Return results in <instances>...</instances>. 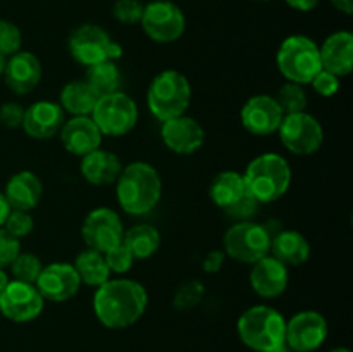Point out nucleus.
I'll return each mask as SVG.
<instances>
[{"label":"nucleus","instance_id":"9","mask_svg":"<svg viewBox=\"0 0 353 352\" xmlns=\"http://www.w3.org/2000/svg\"><path fill=\"white\" fill-rule=\"evenodd\" d=\"M92 119L107 137H123L130 133L138 121L137 102L123 92L102 95L92 113Z\"/></svg>","mask_w":353,"mask_h":352},{"label":"nucleus","instance_id":"49","mask_svg":"<svg viewBox=\"0 0 353 352\" xmlns=\"http://www.w3.org/2000/svg\"><path fill=\"white\" fill-rule=\"evenodd\" d=\"M292 352H293V351H292Z\"/></svg>","mask_w":353,"mask_h":352},{"label":"nucleus","instance_id":"33","mask_svg":"<svg viewBox=\"0 0 353 352\" xmlns=\"http://www.w3.org/2000/svg\"><path fill=\"white\" fill-rule=\"evenodd\" d=\"M34 221L30 211H19V209H10L9 216H7L6 223H3V230L14 238H23L33 231Z\"/></svg>","mask_w":353,"mask_h":352},{"label":"nucleus","instance_id":"47","mask_svg":"<svg viewBox=\"0 0 353 352\" xmlns=\"http://www.w3.org/2000/svg\"><path fill=\"white\" fill-rule=\"evenodd\" d=\"M6 62H7V55H3L0 52V75H3V69H6Z\"/></svg>","mask_w":353,"mask_h":352},{"label":"nucleus","instance_id":"45","mask_svg":"<svg viewBox=\"0 0 353 352\" xmlns=\"http://www.w3.org/2000/svg\"><path fill=\"white\" fill-rule=\"evenodd\" d=\"M9 275L6 273V269H0V292H2L3 289L7 286V283H9Z\"/></svg>","mask_w":353,"mask_h":352},{"label":"nucleus","instance_id":"10","mask_svg":"<svg viewBox=\"0 0 353 352\" xmlns=\"http://www.w3.org/2000/svg\"><path fill=\"white\" fill-rule=\"evenodd\" d=\"M140 24L154 41L171 43L185 33L186 19L183 10L171 0H154L143 7Z\"/></svg>","mask_w":353,"mask_h":352},{"label":"nucleus","instance_id":"15","mask_svg":"<svg viewBox=\"0 0 353 352\" xmlns=\"http://www.w3.org/2000/svg\"><path fill=\"white\" fill-rule=\"evenodd\" d=\"M34 285L43 299L52 300V302H65L78 293L81 280L72 264L52 262V264L43 266Z\"/></svg>","mask_w":353,"mask_h":352},{"label":"nucleus","instance_id":"12","mask_svg":"<svg viewBox=\"0 0 353 352\" xmlns=\"http://www.w3.org/2000/svg\"><path fill=\"white\" fill-rule=\"evenodd\" d=\"M45 299L37 285L12 280L0 292V313L14 323H28L37 320L43 311Z\"/></svg>","mask_w":353,"mask_h":352},{"label":"nucleus","instance_id":"46","mask_svg":"<svg viewBox=\"0 0 353 352\" xmlns=\"http://www.w3.org/2000/svg\"><path fill=\"white\" fill-rule=\"evenodd\" d=\"M268 352H292V349H290L288 345H286V342H285V344L278 345V347L271 349V351H268Z\"/></svg>","mask_w":353,"mask_h":352},{"label":"nucleus","instance_id":"5","mask_svg":"<svg viewBox=\"0 0 353 352\" xmlns=\"http://www.w3.org/2000/svg\"><path fill=\"white\" fill-rule=\"evenodd\" d=\"M147 102L150 113L162 123L183 116L192 102V85L183 72L165 69L152 79Z\"/></svg>","mask_w":353,"mask_h":352},{"label":"nucleus","instance_id":"38","mask_svg":"<svg viewBox=\"0 0 353 352\" xmlns=\"http://www.w3.org/2000/svg\"><path fill=\"white\" fill-rule=\"evenodd\" d=\"M21 252V245L17 238L7 233L3 228H0V269H6L12 264L14 259Z\"/></svg>","mask_w":353,"mask_h":352},{"label":"nucleus","instance_id":"1","mask_svg":"<svg viewBox=\"0 0 353 352\" xmlns=\"http://www.w3.org/2000/svg\"><path fill=\"white\" fill-rule=\"evenodd\" d=\"M148 304L147 290L134 280H107L97 286L93 311L100 323L110 330H123L137 323Z\"/></svg>","mask_w":353,"mask_h":352},{"label":"nucleus","instance_id":"13","mask_svg":"<svg viewBox=\"0 0 353 352\" xmlns=\"http://www.w3.org/2000/svg\"><path fill=\"white\" fill-rule=\"evenodd\" d=\"M81 235L88 248L105 254L109 248L123 242V221L119 219L116 211L109 207H99L85 217Z\"/></svg>","mask_w":353,"mask_h":352},{"label":"nucleus","instance_id":"29","mask_svg":"<svg viewBox=\"0 0 353 352\" xmlns=\"http://www.w3.org/2000/svg\"><path fill=\"white\" fill-rule=\"evenodd\" d=\"M72 266H74L81 283H86L90 286H100L107 280H110V269L107 266L105 257L102 252H97L93 248H86L81 254H78Z\"/></svg>","mask_w":353,"mask_h":352},{"label":"nucleus","instance_id":"14","mask_svg":"<svg viewBox=\"0 0 353 352\" xmlns=\"http://www.w3.org/2000/svg\"><path fill=\"white\" fill-rule=\"evenodd\" d=\"M327 338V321L317 311H302L286 323L285 342L293 352H312Z\"/></svg>","mask_w":353,"mask_h":352},{"label":"nucleus","instance_id":"16","mask_svg":"<svg viewBox=\"0 0 353 352\" xmlns=\"http://www.w3.org/2000/svg\"><path fill=\"white\" fill-rule=\"evenodd\" d=\"M161 137L169 150L174 154L188 155L202 147L205 140V131L199 121L183 114V116L172 117L162 123Z\"/></svg>","mask_w":353,"mask_h":352},{"label":"nucleus","instance_id":"37","mask_svg":"<svg viewBox=\"0 0 353 352\" xmlns=\"http://www.w3.org/2000/svg\"><path fill=\"white\" fill-rule=\"evenodd\" d=\"M203 295V285L199 282H188L183 286H179V290L174 295V306L178 309H192L196 304L202 300Z\"/></svg>","mask_w":353,"mask_h":352},{"label":"nucleus","instance_id":"2","mask_svg":"<svg viewBox=\"0 0 353 352\" xmlns=\"http://www.w3.org/2000/svg\"><path fill=\"white\" fill-rule=\"evenodd\" d=\"M116 183L117 200L128 214L143 216L150 213L161 200V176L148 162L138 161L126 166Z\"/></svg>","mask_w":353,"mask_h":352},{"label":"nucleus","instance_id":"36","mask_svg":"<svg viewBox=\"0 0 353 352\" xmlns=\"http://www.w3.org/2000/svg\"><path fill=\"white\" fill-rule=\"evenodd\" d=\"M143 3L140 0H116L112 7V14L116 21L123 24L140 23L143 14Z\"/></svg>","mask_w":353,"mask_h":352},{"label":"nucleus","instance_id":"19","mask_svg":"<svg viewBox=\"0 0 353 352\" xmlns=\"http://www.w3.org/2000/svg\"><path fill=\"white\" fill-rule=\"evenodd\" d=\"M59 133L65 150L79 157H85L90 152L100 148L103 138L92 116H74L62 124Z\"/></svg>","mask_w":353,"mask_h":352},{"label":"nucleus","instance_id":"27","mask_svg":"<svg viewBox=\"0 0 353 352\" xmlns=\"http://www.w3.org/2000/svg\"><path fill=\"white\" fill-rule=\"evenodd\" d=\"M100 95L86 81H71L62 88L61 107L72 116H92Z\"/></svg>","mask_w":353,"mask_h":352},{"label":"nucleus","instance_id":"22","mask_svg":"<svg viewBox=\"0 0 353 352\" xmlns=\"http://www.w3.org/2000/svg\"><path fill=\"white\" fill-rule=\"evenodd\" d=\"M321 64L324 71L338 78L350 75L353 69V35L350 31H336L330 35L323 47H319Z\"/></svg>","mask_w":353,"mask_h":352},{"label":"nucleus","instance_id":"35","mask_svg":"<svg viewBox=\"0 0 353 352\" xmlns=\"http://www.w3.org/2000/svg\"><path fill=\"white\" fill-rule=\"evenodd\" d=\"M103 257H105V262H107V266H109L110 273L130 271L131 266H133V261H134L133 254L128 251V247L123 244V242L117 245H114L112 248H109V251L103 254Z\"/></svg>","mask_w":353,"mask_h":352},{"label":"nucleus","instance_id":"39","mask_svg":"<svg viewBox=\"0 0 353 352\" xmlns=\"http://www.w3.org/2000/svg\"><path fill=\"white\" fill-rule=\"evenodd\" d=\"M310 83H312L314 90L321 97H333L340 90V78L336 75H333V72L324 71V69H321Z\"/></svg>","mask_w":353,"mask_h":352},{"label":"nucleus","instance_id":"25","mask_svg":"<svg viewBox=\"0 0 353 352\" xmlns=\"http://www.w3.org/2000/svg\"><path fill=\"white\" fill-rule=\"evenodd\" d=\"M247 185H245L243 175L236 171H223L212 179L209 188L210 200L216 204L219 209L226 213L228 209L240 202L243 197L248 195Z\"/></svg>","mask_w":353,"mask_h":352},{"label":"nucleus","instance_id":"3","mask_svg":"<svg viewBox=\"0 0 353 352\" xmlns=\"http://www.w3.org/2000/svg\"><path fill=\"white\" fill-rule=\"evenodd\" d=\"M245 185L259 204L274 202L292 185V168L279 154H262L248 164L243 175Z\"/></svg>","mask_w":353,"mask_h":352},{"label":"nucleus","instance_id":"41","mask_svg":"<svg viewBox=\"0 0 353 352\" xmlns=\"http://www.w3.org/2000/svg\"><path fill=\"white\" fill-rule=\"evenodd\" d=\"M224 257H226V254L221 251H212L207 254V257L203 259V269H205L207 273H217L221 268H223V262H224Z\"/></svg>","mask_w":353,"mask_h":352},{"label":"nucleus","instance_id":"32","mask_svg":"<svg viewBox=\"0 0 353 352\" xmlns=\"http://www.w3.org/2000/svg\"><path fill=\"white\" fill-rule=\"evenodd\" d=\"M10 269H12L14 280H19V282L24 283H37L38 276H40L41 269V261L34 254H30V252H23V254H17V257L14 259L12 264H10Z\"/></svg>","mask_w":353,"mask_h":352},{"label":"nucleus","instance_id":"6","mask_svg":"<svg viewBox=\"0 0 353 352\" xmlns=\"http://www.w3.org/2000/svg\"><path fill=\"white\" fill-rule=\"evenodd\" d=\"M278 69L288 81L305 85L323 69L319 47L303 35H293L281 43L278 50Z\"/></svg>","mask_w":353,"mask_h":352},{"label":"nucleus","instance_id":"18","mask_svg":"<svg viewBox=\"0 0 353 352\" xmlns=\"http://www.w3.org/2000/svg\"><path fill=\"white\" fill-rule=\"evenodd\" d=\"M64 121V109L61 107V104L40 100L24 109L21 126L28 137L37 138V140H47L61 131Z\"/></svg>","mask_w":353,"mask_h":352},{"label":"nucleus","instance_id":"26","mask_svg":"<svg viewBox=\"0 0 353 352\" xmlns=\"http://www.w3.org/2000/svg\"><path fill=\"white\" fill-rule=\"evenodd\" d=\"M271 252L285 266H300L309 259L310 245L300 231L285 230L271 240Z\"/></svg>","mask_w":353,"mask_h":352},{"label":"nucleus","instance_id":"20","mask_svg":"<svg viewBox=\"0 0 353 352\" xmlns=\"http://www.w3.org/2000/svg\"><path fill=\"white\" fill-rule=\"evenodd\" d=\"M252 266L250 285L257 295L274 299L285 292L288 286V266L278 261L274 255H265Z\"/></svg>","mask_w":353,"mask_h":352},{"label":"nucleus","instance_id":"43","mask_svg":"<svg viewBox=\"0 0 353 352\" xmlns=\"http://www.w3.org/2000/svg\"><path fill=\"white\" fill-rule=\"evenodd\" d=\"M9 213H10L9 202H7V199H6V195H3V193H0V228H2L3 223H6Z\"/></svg>","mask_w":353,"mask_h":352},{"label":"nucleus","instance_id":"40","mask_svg":"<svg viewBox=\"0 0 353 352\" xmlns=\"http://www.w3.org/2000/svg\"><path fill=\"white\" fill-rule=\"evenodd\" d=\"M24 109L16 102H7L0 107V123L6 128H19L23 124Z\"/></svg>","mask_w":353,"mask_h":352},{"label":"nucleus","instance_id":"7","mask_svg":"<svg viewBox=\"0 0 353 352\" xmlns=\"http://www.w3.org/2000/svg\"><path fill=\"white\" fill-rule=\"evenodd\" d=\"M271 233L255 221H238L224 233V254L245 264H254L271 252Z\"/></svg>","mask_w":353,"mask_h":352},{"label":"nucleus","instance_id":"34","mask_svg":"<svg viewBox=\"0 0 353 352\" xmlns=\"http://www.w3.org/2000/svg\"><path fill=\"white\" fill-rule=\"evenodd\" d=\"M23 35L19 28L7 19H0V52L3 55H14L21 50Z\"/></svg>","mask_w":353,"mask_h":352},{"label":"nucleus","instance_id":"48","mask_svg":"<svg viewBox=\"0 0 353 352\" xmlns=\"http://www.w3.org/2000/svg\"><path fill=\"white\" fill-rule=\"evenodd\" d=\"M330 352H352L350 349H347V347H336V349H333V351H330Z\"/></svg>","mask_w":353,"mask_h":352},{"label":"nucleus","instance_id":"44","mask_svg":"<svg viewBox=\"0 0 353 352\" xmlns=\"http://www.w3.org/2000/svg\"><path fill=\"white\" fill-rule=\"evenodd\" d=\"M331 3H333L338 10H341V12L345 14L353 12V0H331Z\"/></svg>","mask_w":353,"mask_h":352},{"label":"nucleus","instance_id":"42","mask_svg":"<svg viewBox=\"0 0 353 352\" xmlns=\"http://www.w3.org/2000/svg\"><path fill=\"white\" fill-rule=\"evenodd\" d=\"M290 7L296 10H302V12H307V10H312L314 7L319 6L321 0H285Z\"/></svg>","mask_w":353,"mask_h":352},{"label":"nucleus","instance_id":"17","mask_svg":"<svg viewBox=\"0 0 353 352\" xmlns=\"http://www.w3.org/2000/svg\"><path fill=\"white\" fill-rule=\"evenodd\" d=\"M283 117L285 114L281 107L271 95H255L241 107V124L245 130L259 137L278 131Z\"/></svg>","mask_w":353,"mask_h":352},{"label":"nucleus","instance_id":"21","mask_svg":"<svg viewBox=\"0 0 353 352\" xmlns=\"http://www.w3.org/2000/svg\"><path fill=\"white\" fill-rule=\"evenodd\" d=\"M6 85L17 95H26L37 88L41 79L40 59L31 52H16L10 55L3 69Z\"/></svg>","mask_w":353,"mask_h":352},{"label":"nucleus","instance_id":"31","mask_svg":"<svg viewBox=\"0 0 353 352\" xmlns=\"http://www.w3.org/2000/svg\"><path fill=\"white\" fill-rule=\"evenodd\" d=\"M276 102L281 107L283 114H295L303 113L307 109V95L305 90L299 83H285L279 88L278 97H274Z\"/></svg>","mask_w":353,"mask_h":352},{"label":"nucleus","instance_id":"11","mask_svg":"<svg viewBox=\"0 0 353 352\" xmlns=\"http://www.w3.org/2000/svg\"><path fill=\"white\" fill-rule=\"evenodd\" d=\"M279 138L290 152L299 155H310L321 148L324 131L319 121L309 113L285 114L278 128Z\"/></svg>","mask_w":353,"mask_h":352},{"label":"nucleus","instance_id":"23","mask_svg":"<svg viewBox=\"0 0 353 352\" xmlns=\"http://www.w3.org/2000/svg\"><path fill=\"white\" fill-rule=\"evenodd\" d=\"M43 193L40 178L31 171H19L7 182L6 195L10 209L31 211L38 206Z\"/></svg>","mask_w":353,"mask_h":352},{"label":"nucleus","instance_id":"8","mask_svg":"<svg viewBox=\"0 0 353 352\" xmlns=\"http://www.w3.org/2000/svg\"><path fill=\"white\" fill-rule=\"evenodd\" d=\"M69 52L76 62L86 68L99 62L116 61L123 55L121 45L97 24H83L76 28L69 38Z\"/></svg>","mask_w":353,"mask_h":352},{"label":"nucleus","instance_id":"4","mask_svg":"<svg viewBox=\"0 0 353 352\" xmlns=\"http://www.w3.org/2000/svg\"><path fill=\"white\" fill-rule=\"evenodd\" d=\"M240 340L255 352H268L285 344L286 321L279 311L269 306H254L245 311L236 324Z\"/></svg>","mask_w":353,"mask_h":352},{"label":"nucleus","instance_id":"30","mask_svg":"<svg viewBox=\"0 0 353 352\" xmlns=\"http://www.w3.org/2000/svg\"><path fill=\"white\" fill-rule=\"evenodd\" d=\"M86 83L102 95H109V93L119 92L121 85V71L114 61L99 62L86 69Z\"/></svg>","mask_w":353,"mask_h":352},{"label":"nucleus","instance_id":"24","mask_svg":"<svg viewBox=\"0 0 353 352\" xmlns=\"http://www.w3.org/2000/svg\"><path fill=\"white\" fill-rule=\"evenodd\" d=\"M121 171H123L121 159L116 154H112V152L102 150V148L90 152L81 161L83 178L97 186L116 183Z\"/></svg>","mask_w":353,"mask_h":352},{"label":"nucleus","instance_id":"28","mask_svg":"<svg viewBox=\"0 0 353 352\" xmlns=\"http://www.w3.org/2000/svg\"><path fill=\"white\" fill-rule=\"evenodd\" d=\"M123 244L134 259H148L161 247V235L152 224H137L124 231Z\"/></svg>","mask_w":353,"mask_h":352}]
</instances>
